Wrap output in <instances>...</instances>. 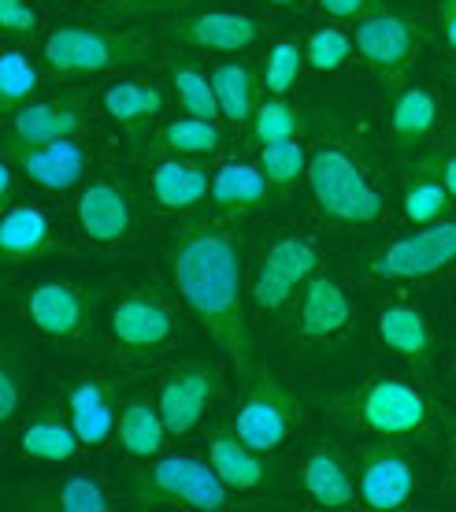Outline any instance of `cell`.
<instances>
[{
    "label": "cell",
    "instance_id": "obj_40",
    "mask_svg": "<svg viewBox=\"0 0 456 512\" xmlns=\"http://www.w3.org/2000/svg\"><path fill=\"white\" fill-rule=\"evenodd\" d=\"M26 390H30V368L8 342V353H4V364H0V423L4 427L15 423V416H19L26 401Z\"/></svg>",
    "mask_w": 456,
    "mask_h": 512
},
{
    "label": "cell",
    "instance_id": "obj_34",
    "mask_svg": "<svg viewBox=\"0 0 456 512\" xmlns=\"http://www.w3.org/2000/svg\"><path fill=\"white\" fill-rule=\"evenodd\" d=\"M353 56H356V38L349 34V30H342L334 19L304 38V64L312 67L316 75H334V71H342Z\"/></svg>",
    "mask_w": 456,
    "mask_h": 512
},
{
    "label": "cell",
    "instance_id": "obj_47",
    "mask_svg": "<svg viewBox=\"0 0 456 512\" xmlns=\"http://www.w3.org/2000/svg\"><path fill=\"white\" fill-rule=\"evenodd\" d=\"M442 78H445V82H449V86H453V90H456V56H453V60H449V64H442Z\"/></svg>",
    "mask_w": 456,
    "mask_h": 512
},
{
    "label": "cell",
    "instance_id": "obj_45",
    "mask_svg": "<svg viewBox=\"0 0 456 512\" xmlns=\"http://www.w3.org/2000/svg\"><path fill=\"white\" fill-rule=\"evenodd\" d=\"M182 4H190V0H119V12H167V8H182Z\"/></svg>",
    "mask_w": 456,
    "mask_h": 512
},
{
    "label": "cell",
    "instance_id": "obj_7",
    "mask_svg": "<svg viewBox=\"0 0 456 512\" xmlns=\"http://www.w3.org/2000/svg\"><path fill=\"white\" fill-rule=\"evenodd\" d=\"M456 268V219L423 223L364 256L371 282H423Z\"/></svg>",
    "mask_w": 456,
    "mask_h": 512
},
{
    "label": "cell",
    "instance_id": "obj_35",
    "mask_svg": "<svg viewBox=\"0 0 456 512\" xmlns=\"http://www.w3.org/2000/svg\"><path fill=\"white\" fill-rule=\"evenodd\" d=\"M256 164L267 175L271 190H290L301 179H308V149L301 145V138L260 145V160Z\"/></svg>",
    "mask_w": 456,
    "mask_h": 512
},
{
    "label": "cell",
    "instance_id": "obj_28",
    "mask_svg": "<svg viewBox=\"0 0 456 512\" xmlns=\"http://www.w3.org/2000/svg\"><path fill=\"white\" fill-rule=\"evenodd\" d=\"M442 123V101L431 86H405L390 104V134L397 145H419Z\"/></svg>",
    "mask_w": 456,
    "mask_h": 512
},
{
    "label": "cell",
    "instance_id": "obj_19",
    "mask_svg": "<svg viewBox=\"0 0 456 512\" xmlns=\"http://www.w3.org/2000/svg\"><path fill=\"white\" fill-rule=\"evenodd\" d=\"M149 197L167 216H193L212 197V175L190 156H156L149 171Z\"/></svg>",
    "mask_w": 456,
    "mask_h": 512
},
{
    "label": "cell",
    "instance_id": "obj_26",
    "mask_svg": "<svg viewBox=\"0 0 456 512\" xmlns=\"http://www.w3.org/2000/svg\"><path fill=\"white\" fill-rule=\"evenodd\" d=\"M271 197V182L260 171V164H223L212 175V205L223 219L238 223V219L256 216Z\"/></svg>",
    "mask_w": 456,
    "mask_h": 512
},
{
    "label": "cell",
    "instance_id": "obj_30",
    "mask_svg": "<svg viewBox=\"0 0 456 512\" xmlns=\"http://www.w3.org/2000/svg\"><path fill=\"white\" fill-rule=\"evenodd\" d=\"M212 86L219 97V112L230 127H249L260 104V82H256L253 64L245 60H223L212 67Z\"/></svg>",
    "mask_w": 456,
    "mask_h": 512
},
{
    "label": "cell",
    "instance_id": "obj_2",
    "mask_svg": "<svg viewBox=\"0 0 456 512\" xmlns=\"http://www.w3.org/2000/svg\"><path fill=\"white\" fill-rule=\"evenodd\" d=\"M330 409L368 438H390V442H416L431 435L438 423L434 397L419 383L397 375H371L353 390L330 397Z\"/></svg>",
    "mask_w": 456,
    "mask_h": 512
},
{
    "label": "cell",
    "instance_id": "obj_46",
    "mask_svg": "<svg viewBox=\"0 0 456 512\" xmlns=\"http://www.w3.org/2000/svg\"><path fill=\"white\" fill-rule=\"evenodd\" d=\"M267 8H275V12H293V8H301L304 0H264Z\"/></svg>",
    "mask_w": 456,
    "mask_h": 512
},
{
    "label": "cell",
    "instance_id": "obj_10",
    "mask_svg": "<svg viewBox=\"0 0 456 512\" xmlns=\"http://www.w3.org/2000/svg\"><path fill=\"white\" fill-rule=\"evenodd\" d=\"M353 472L364 509H405L419 494V461L390 438H375L356 449Z\"/></svg>",
    "mask_w": 456,
    "mask_h": 512
},
{
    "label": "cell",
    "instance_id": "obj_22",
    "mask_svg": "<svg viewBox=\"0 0 456 512\" xmlns=\"http://www.w3.org/2000/svg\"><path fill=\"white\" fill-rule=\"evenodd\" d=\"M15 449L23 461H75L82 453V438H78L75 423L67 416V405H41L34 416H26V423L15 435Z\"/></svg>",
    "mask_w": 456,
    "mask_h": 512
},
{
    "label": "cell",
    "instance_id": "obj_36",
    "mask_svg": "<svg viewBox=\"0 0 456 512\" xmlns=\"http://www.w3.org/2000/svg\"><path fill=\"white\" fill-rule=\"evenodd\" d=\"M38 505L41 509H64V512H108L115 501L93 475H71L64 483L49 487V494Z\"/></svg>",
    "mask_w": 456,
    "mask_h": 512
},
{
    "label": "cell",
    "instance_id": "obj_50",
    "mask_svg": "<svg viewBox=\"0 0 456 512\" xmlns=\"http://www.w3.org/2000/svg\"><path fill=\"white\" fill-rule=\"evenodd\" d=\"M453 138H456V123H453Z\"/></svg>",
    "mask_w": 456,
    "mask_h": 512
},
{
    "label": "cell",
    "instance_id": "obj_12",
    "mask_svg": "<svg viewBox=\"0 0 456 512\" xmlns=\"http://www.w3.org/2000/svg\"><path fill=\"white\" fill-rule=\"evenodd\" d=\"M356 56L382 78V82H401L408 67L416 64V56L427 45V26L401 12H379L364 15L353 26Z\"/></svg>",
    "mask_w": 456,
    "mask_h": 512
},
{
    "label": "cell",
    "instance_id": "obj_20",
    "mask_svg": "<svg viewBox=\"0 0 456 512\" xmlns=\"http://www.w3.org/2000/svg\"><path fill=\"white\" fill-rule=\"evenodd\" d=\"M208 464L230 490H267L279 487V464L271 453H260L234 435V427H216L208 435Z\"/></svg>",
    "mask_w": 456,
    "mask_h": 512
},
{
    "label": "cell",
    "instance_id": "obj_43",
    "mask_svg": "<svg viewBox=\"0 0 456 512\" xmlns=\"http://www.w3.org/2000/svg\"><path fill=\"white\" fill-rule=\"evenodd\" d=\"M319 12L334 19V23H360L364 15L379 12L382 0H316Z\"/></svg>",
    "mask_w": 456,
    "mask_h": 512
},
{
    "label": "cell",
    "instance_id": "obj_23",
    "mask_svg": "<svg viewBox=\"0 0 456 512\" xmlns=\"http://www.w3.org/2000/svg\"><path fill=\"white\" fill-rule=\"evenodd\" d=\"M89 123H93V104L75 101V97H60V101L23 104L19 112H12L8 138L30 141V145H38V141L78 138Z\"/></svg>",
    "mask_w": 456,
    "mask_h": 512
},
{
    "label": "cell",
    "instance_id": "obj_13",
    "mask_svg": "<svg viewBox=\"0 0 456 512\" xmlns=\"http://www.w3.org/2000/svg\"><path fill=\"white\" fill-rule=\"evenodd\" d=\"M78 227L93 245H130L138 238V201L130 193L127 182L112 179V175H93L82 182L78 190Z\"/></svg>",
    "mask_w": 456,
    "mask_h": 512
},
{
    "label": "cell",
    "instance_id": "obj_31",
    "mask_svg": "<svg viewBox=\"0 0 456 512\" xmlns=\"http://www.w3.org/2000/svg\"><path fill=\"white\" fill-rule=\"evenodd\" d=\"M219 149H223V130H219L216 119H201V116L171 119L152 138V156H190V160H204V156H216Z\"/></svg>",
    "mask_w": 456,
    "mask_h": 512
},
{
    "label": "cell",
    "instance_id": "obj_44",
    "mask_svg": "<svg viewBox=\"0 0 456 512\" xmlns=\"http://www.w3.org/2000/svg\"><path fill=\"white\" fill-rule=\"evenodd\" d=\"M434 30L445 52L456 56V0H438L434 4Z\"/></svg>",
    "mask_w": 456,
    "mask_h": 512
},
{
    "label": "cell",
    "instance_id": "obj_27",
    "mask_svg": "<svg viewBox=\"0 0 456 512\" xmlns=\"http://www.w3.org/2000/svg\"><path fill=\"white\" fill-rule=\"evenodd\" d=\"M101 104H104V112H108L123 130H145L164 116L167 97L156 82H145V78H119V82H112V86L104 90Z\"/></svg>",
    "mask_w": 456,
    "mask_h": 512
},
{
    "label": "cell",
    "instance_id": "obj_49",
    "mask_svg": "<svg viewBox=\"0 0 456 512\" xmlns=\"http://www.w3.org/2000/svg\"><path fill=\"white\" fill-rule=\"evenodd\" d=\"M82 4H93V8H101V4H108V0H82Z\"/></svg>",
    "mask_w": 456,
    "mask_h": 512
},
{
    "label": "cell",
    "instance_id": "obj_8",
    "mask_svg": "<svg viewBox=\"0 0 456 512\" xmlns=\"http://www.w3.org/2000/svg\"><path fill=\"white\" fill-rule=\"evenodd\" d=\"M182 338L175 305L160 294H123L108 312V342L123 360L160 357Z\"/></svg>",
    "mask_w": 456,
    "mask_h": 512
},
{
    "label": "cell",
    "instance_id": "obj_37",
    "mask_svg": "<svg viewBox=\"0 0 456 512\" xmlns=\"http://www.w3.org/2000/svg\"><path fill=\"white\" fill-rule=\"evenodd\" d=\"M304 130V119L297 112V104H290L286 97H267L256 104V116L249 123V138L253 145H271V141L297 138Z\"/></svg>",
    "mask_w": 456,
    "mask_h": 512
},
{
    "label": "cell",
    "instance_id": "obj_14",
    "mask_svg": "<svg viewBox=\"0 0 456 512\" xmlns=\"http://www.w3.org/2000/svg\"><path fill=\"white\" fill-rule=\"evenodd\" d=\"M223 386V372L208 360H190V364H178L160 379L156 386V405L164 416L167 431L171 435H190L204 423V416L212 412Z\"/></svg>",
    "mask_w": 456,
    "mask_h": 512
},
{
    "label": "cell",
    "instance_id": "obj_32",
    "mask_svg": "<svg viewBox=\"0 0 456 512\" xmlns=\"http://www.w3.org/2000/svg\"><path fill=\"white\" fill-rule=\"evenodd\" d=\"M456 208V201L449 197L442 182L423 175V171H408L405 167V182H401V216L408 223H438V219H449V212Z\"/></svg>",
    "mask_w": 456,
    "mask_h": 512
},
{
    "label": "cell",
    "instance_id": "obj_42",
    "mask_svg": "<svg viewBox=\"0 0 456 512\" xmlns=\"http://www.w3.org/2000/svg\"><path fill=\"white\" fill-rule=\"evenodd\" d=\"M0 26L8 38H34L38 34V12L30 8V0H0Z\"/></svg>",
    "mask_w": 456,
    "mask_h": 512
},
{
    "label": "cell",
    "instance_id": "obj_29",
    "mask_svg": "<svg viewBox=\"0 0 456 512\" xmlns=\"http://www.w3.org/2000/svg\"><path fill=\"white\" fill-rule=\"evenodd\" d=\"M167 423L160 416V405L156 401H145V397H134L119 409V423H115V438L119 446L127 449L130 457L138 461H152L167 449Z\"/></svg>",
    "mask_w": 456,
    "mask_h": 512
},
{
    "label": "cell",
    "instance_id": "obj_18",
    "mask_svg": "<svg viewBox=\"0 0 456 512\" xmlns=\"http://www.w3.org/2000/svg\"><path fill=\"white\" fill-rule=\"evenodd\" d=\"M167 38L178 49L208 52V56H238L253 49L260 38V23L238 12H197L167 19Z\"/></svg>",
    "mask_w": 456,
    "mask_h": 512
},
{
    "label": "cell",
    "instance_id": "obj_9",
    "mask_svg": "<svg viewBox=\"0 0 456 512\" xmlns=\"http://www.w3.org/2000/svg\"><path fill=\"white\" fill-rule=\"evenodd\" d=\"M323 268V253L312 238L304 234H282L267 245L260 260H256L253 271V305L260 312H286L290 305H297L304 282L312 279L316 271Z\"/></svg>",
    "mask_w": 456,
    "mask_h": 512
},
{
    "label": "cell",
    "instance_id": "obj_33",
    "mask_svg": "<svg viewBox=\"0 0 456 512\" xmlns=\"http://www.w3.org/2000/svg\"><path fill=\"white\" fill-rule=\"evenodd\" d=\"M167 78H171V93H175L178 108H182L186 116H201V119L223 123L212 75H204L201 67L190 64V60H175V64L167 67Z\"/></svg>",
    "mask_w": 456,
    "mask_h": 512
},
{
    "label": "cell",
    "instance_id": "obj_4",
    "mask_svg": "<svg viewBox=\"0 0 456 512\" xmlns=\"http://www.w3.org/2000/svg\"><path fill=\"white\" fill-rule=\"evenodd\" d=\"M152 52H156V41L141 26H123V30H108V26H60L41 45V56H45L49 71L60 78L104 75V71L138 67L149 60Z\"/></svg>",
    "mask_w": 456,
    "mask_h": 512
},
{
    "label": "cell",
    "instance_id": "obj_3",
    "mask_svg": "<svg viewBox=\"0 0 456 512\" xmlns=\"http://www.w3.org/2000/svg\"><path fill=\"white\" fill-rule=\"evenodd\" d=\"M308 190L319 216L338 227H371L386 212V197L368 175V167L338 138L319 141L308 153Z\"/></svg>",
    "mask_w": 456,
    "mask_h": 512
},
{
    "label": "cell",
    "instance_id": "obj_5",
    "mask_svg": "<svg viewBox=\"0 0 456 512\" xmlns=\"http://www.w3.org/2000/svg\"><path fill=\"white\" fill-rule=\"evenodd\" d=\"M127 494L141 505H167V509H204L223 512L234 501V490L216 475L212 464L197 461V457H152L145 468H130Z\"/></svg>",
    "mask_w": 456,
    "mask_h": 512
},
{
    "label": "cell",
    "instance_id": "obj_38",
    "mask_svg": "<svg viewBox=\"0 0 456 512\" xmlns=\"http://www.w3.org/2000/svg\"><path fill=\"white\" fill-rule=\"evenodd\" d=\"M38 90H41V75L38 67L30 64V56L23 49H4V56H0V97H4L8 116L19 112L23 104H30V97Z\"/></svg>",
    "mask_w": 456,
    "mask_h": 512
},
{
    "label": "cell",
    "instance_id": "obj_48",
    "mask_svg": "<svg viewBox=\"0 0 456 512\" xmlns=\"http://www.w3.org/2000/svg\"><path fill=\"white\" fill-rule=\"evenodd\" d=\"M449 468H453V479H456V431L449 438Z\"/></svg>",
    "mask_w": 456,
    "mask_h": 512
},
{
    "label": "cell",
    "instance_id": "obj_6",
    "mask_svg": "<svg viewBox=\"0 0 456 512\" xmlns=\"http://www.w3.org/2000/svg\"><path fill=\"white\" fill-rule=\"evenodd\" d=\"M304 409L301 397L286 379L271 372V368H260L253 375V383L241 397L238 412H234V435L241 442H249L260 453H279L293 442V435L301 431Z\"/></svg>",
    "mask_w": 456,
    "mask_h": 512
},
{
    "label": "cell",
    "instance_id": "obj_15",
    "mask_svg": "<svg viewBox=\"0 0 456 512\" xmlns=\"http://www.w3.org/2000/svg\"><path fill=\"white\" fill-rule=\"evenodd\" d=\"M375 334L386 346V353L401 357L416 372L419 383H434V357H438V338H434V323L416 301L393 297L382 301L375 312Z\"/></svg>",
    "mask_w": 456,
    "mask_h": 512
},
{
    "label": "cell",
    "instance_id": "obj_1",
    "mask_svg": "<svg viewBox=\"0 0 456 512\" xmlns=\"http://www.w3.org/2000/svg\"><path fill=\"white\" fill-rule=\"evenodd\" d=\"M167 268L178 297L197 316L204 334L238 364L241 375H253V334L245 323L238 238L212 219H190L171 234Z\"/></svg>",
    "mask_w": 456,
    "mask_h": 512
},
{
    "label": "cell",
    "instance_id": "obj_11",
    "mask_svg": "<svg viewBox=\"0 0 456 512\" xmlns=\"http://www.w3.org/2000/svg\"><path fill=\"white\" fill-rule=\"evenodd\" d=\"M19 312L30 320L34 331L45 334L56 346L78 349L93 338V301L75 282L49 279L26 286L19 297Z\"/></svg>",
    "mask_w": 456,
    "mask_h": 512
},
{
    "label": "cell",
    "instance_id": "obj_24",
    "mask_svg": "<svg viewBox=\"0 0 456 512\" xmlns=\"http://www.w3.org/2000/svg\"><path fill=\"white\" fill-rule=\"evenodd\" d=\"M0 249H4V260L19 268V264H30V260H45V256L64 253V245L56 238V227L52 219L41 212L38 205L30 201H15V205L4 208V223H0Z\"/></svg>",
    "mask_w": 456,
    "mask_h": 512
},
{
    "label": "cell",
    "instance_id": "obj_17",
    "mask_svg": "<svg viewBox=\"0 0 456 512\" xmlns=\"http://www.w3.org/2000/svg\"><path fill=\"white\" fill-rule=\"evenodd\" d=\"M353 301L349 290L334 279L330 271L319 268L312 279L304 282L301 297H297V312H293V331L301 342H334L342 334L353 331Z\"/></svg>",
    "mask_w": 456,
    "mask_h": 512
},
{
    "label": "cell",
    "instance_id": "obj_21",
    "mask_svg": "<svg viewBox=\"0 0 456 512\" xmlns=\"http://www.w3.org/2000/svg\"><path fill=\"white\" fill-rule=\"evenodd\" d=\"M67 416L75 423L78 438L86 449H104L119 423V394L101 375H82L64 390Z\"/></svg>",
    "mask_w": 456,
    "mask_h": 512
},
{
    "label": "cell",
    "instance_id": "obj_16",
    "mask_svg": "<svg viewBox=\"0 0 456 512\" xmlns=\"http://www.w3.org/2000/svg\"><path fill=\"white\" fill-rule=\"evenodd\" d=\"M4 156L19 167V175L26 182H34L49 193H67L86 182V171L93 164V153L78 138H60V141H12L4 145Z\"/></svg>",
    "mask_w": 456,
    "mask_h": 512
},
{
    "label": "cell",
    "instance_id": "obj_25",
    "mask_svg": "<svg viewBox=\"0 0 456 512\" xmlns=\"http://www.w3.org/2000/svg\"><path fill=\"white\" fill-rule=\"evenodd\" d=\"M301 487L319 509H353L360 501L353 464L327 446L312 449L301 461Z\"/></svg>",
    "mask_w": 456,
    "mask_h": 512
},
{
    "label": "cell",
    "instance_id": "obj_41",
    "mask_svg": "<svg viewBox=\"0 0 456 512\" xmlns=\"http://www.w3.org/2000/svg\"><path fill=\"white\" fill-rule=\"evenodd\" d=\"M405 167L438 179L445 190H449V197L456 201V145H427V149H419V153H408Z\"/></svg>",
    "mask_w": 456,
    "mask_h": 512
},
{
    "label": "cell",
    "instance_id": "obj_39",
    "mask_svg": "<svg viewBox=\"0 0 456 512\" xmlns=\"http://www.w3.org/2000/svg\"><path fill=\"white\" fill-rule=\"evenodd\" d=\"M304 67V41L282 38L267 49L264 60V90L267 97H290V90L297 86V75Z\"/></svg>",
    "mask_w": 456,
    "mask_h": 512
}]
</instances>
